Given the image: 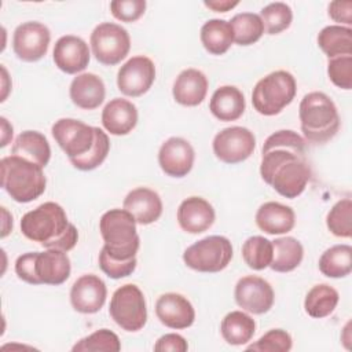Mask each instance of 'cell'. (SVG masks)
Returning <instances> with one entry per match:
<instances>
[{
    "label": "cell",
    "instance_id": "obj_1",
    "mask_svg": "<svg viewBox=\"0 0 352 352\" xmlns=\"http://www.w3.org/2000/svg\"><path fill=\"white\" fill-rule=\"evenodd\" d=\"M260 175L282 197L293 199L301 195L311 179L305 139L292 129L270 135L261 148Z\"/></svg>",
    "mask_w": 352,
    "mask_h": 352
},
{
    "label": "cell",
    "instance_id": "obj_2",
    "mask_svg": "<svg viewBox=\"0 0 352 352\" xmlns=\"http://www.w3.org/2000/svg\"><path fill=\"white\" fill-rule=\"evenodd\" d=\"M22 234L38 242L45 249L62 252L72 250L78 239V231L69 223L65 209L56 202H44L36 209L29 210L21 220Z\"/></svg>",
    "mask_w": 352,
    "mask_h": 352
},
{
    "label": "cell",
    "instance_id": "obj_3",
    "mask_svg": "<svg viewBox=\"0 0 352 352\" xmlns=\"http://www.w3.org/2000/svg\"><path fill=\"white\" fill-rule=\"evenodd\" d=\"M298 117L304 138L315 144L331 140L340 129L337 106L323 92L314 91L304 95L298 106Z\"/></svg>",
    "mask_w": 352,
    "mask_h": 352
},
{
    "label": "cell",
    "instance_id": "obj_4",
    "mask_svg": "<svg viewBox=\"0 0 352 352\" xmlns=\"http://www.w3.org/2000/svg\"><path fill=\"white\" fill-rule=\"evenodd\" d=\"M0 168L1 187L14 201L28 204L45 191L47 179L43 166L11 154L1 158Z\"/></svg>",
    "mask_w": 352,
    "mask_h": 352
},
{
    "label": "cell",
    "instance_id": "obj_5",
    "mask_svg": "<svg viewBox=\"0 0 352 352\" xmlns=\"http://www.w3.org/2000/svg\"><path fill=\"white\" fill-rule=\"evenodd\" d=\"M103 249L114 258L129 260L136 257L140 238L136 231V220L125 209H110L99 220Z\"/></svg>",
    "mask_w": 352,
    "mask_h": 352
},
{
    "label": "cell",
    "instance_id": "obj_6",
    "mask_svg": "<svg viewBox=\"0 0 352 352\" xmlns=\"http://www.w3.org/2000/svg\"><path fill=\"white\" fill-rule=\"evenodd\" d=\"M297 92L296 78L286 70H276L261 80L253 88L252 103L261 116H276L289 106Z\"/></svg>",
    "mask_w": 352,
    "mask_h": 352
},
{
    "label": "cell",
    "instance_id": "obj_7",
    "mask_svg": "<svg viewBox=\"0 0 352 352\" xmlns=\"http://www.w3.org/2000/svg\"><path fill=\"white\" fill-rule=\"evenodd\" d=\"M232 258V245L227 236L209 235L188 246L183 253L184 264L198 272H220Z\"/></svg>",
    "mask_w": 352,
    "mask_h": 352
},
{
    "label": "cell",
    "instance_id": "obj_8",
    "mask_svg": "<svg viewBox=\"0 0 352 352\" xmlns=\"http://www.w3.org/2000/svg\"><path fill=\"white\" fill-rule=\"evenodd\" d=\"M109 314L122 330H142L147 322L146 300L142 290L133 283L118 287L111 296Z\"/></svg>",
    "mask_w": 352,
    "mask_h": 352
},
{
    "label": "cell",
    "instance_id": "obj_9",
    "mask_svg": "<svg viewBox=\"0 0 352 352\" xmlns=\"http://www.w3.org/2000/svg\"><path fill=\"white\" fill-rule=\"evenodd\" d=\"M89 43L96 60L106 66L120 63L131 50L129 33L113 22L99 23L91 33Z\"/></svg>",
    "mask_w": 352,
    "mask_h": 352
},
{
    "label": "cell",
    "instance_id": "obj_10",
    "mask_svg": "<svg viewBox=\"0 0 352 352\" xmlns=\"http://www.w3.org/2000/svg\"><path fill=\"white\" fill-rule=\"evenodd\" d=\"M214 155L224 164H239L248 160L256 148L253 132L245 126H228L216 133L213 143Z\"/></svg>",
    "mask_w": 352,
    "mask_h": 352
},
{
    "label": "cell",
    "instance_id": "obj_11",
    "mask_svg": "<svg viewBox=\"0 0 352 352\" xmlns=\"http://www.w3.org/2000/svg\"><path fill=\"white\" fill-rule=\"evenodd\" d=\"M51 132L69 160L88 153L95 142V126L74 118H60L55 121Z\"/></svg>",
    "mask_w": 352,
    "mask_h": 352
},
{
    "label": "cell",
    "instance_id": "obj_12",
    "mask_svg": "<svg viewBox=\"0 0 352 352\" xmlns=\"http://www.w3.org/2000/svg\"><path fill=\"white\" fill-rule=\"evenodd\" d=\"M51 41L50 29L37 21L23 22L14 30L12 50L23 62H37L48 51Z\"/></svg>",
    "mask_w": 352,
    "mask_h": 352
},
{
    "label": "cell",
    "instance_id": "obj_13",
    "mask_svg": "<svg viewBox=\"0 0 352 352\" xmlns=\"http://www.w3.org/2000/svg\"><path fill=\"white\" fill-rule=\"evenodd\" d=\"M155 80L154 62L138 55L128 59L117 73V87L125 96L136 98L146 94Z\"/></svg>",
    "mask_w": 352,
    "mask_h": 352
},
{
    "label": "cell",
    "instance_id": "obj_14",
    "mask_svg": "<svg viewBox=\"0 0 352 352\" xmlns=\"http://www.w3.org/2000/svg\"><path fill=\"white\" fill-rule=\"evenodd\" d=\"M234 297L238 307L254 315L268 312L275 300L272 286L265 279L256 275L241 278L235 285Z\"/></svg>",
    "mask_w": 352,
    "mask_h": 352
},
{
    "label": "cell",
    "instance_id": "obj_15",
    "mask_svg": "<svg viewBox=\"0 0 352 352\" xmlns=\"http://www.w3.org/2000/svg\"><path fill=\"white\" fill-rule=\"evenodd\" d=\"M195 151L188 140L172 136L166 139L158 151V164L162 172L172 177L187 176L194 165Z\"/></svg>",
    "mask_w": 352,
    "mask_h": 352
},
{
    "label": "cell",
    "instance_id": "obj_16",
    "mask_svg": "<svg viewBox=\"0 0 352 352\" xmlns=\"http://www.w3.org/2000/svg\"><path fill=\"white\" fill-rule=\"evenodd\" d=\"M106 283L94 274L80 276L70 289V302L80 314H96L106 302Z\"/></svg>",
    "mask_w": 352,
    "mask_h": 352
},
{
    "label": "cell",
    "instance_id": "obj_17",
    "mask_svg": "<svg viewBox=\"0 0 352 352\" xmlns=\"http://www.w3.org/2000/svg\"><path fill=\"white\" fill-rule=\"evenodd\" d=\"M52 58L55 66L66 74H77L89 63L88 44L78 36L66 34L56 40Z\"/></svg>",
    "mask_w": 352,
    "mask_h": 352
},
{
    "label": "cell",
    "instance_id": "obj_18",
    "mask_svg": "<svg viewBox=\"0 0 352 352\" xmlns=\"http://www.w3.org/2000/svg\"><path fill=\"white\" fill-rule=\"evenodd\" d=\"M155 315L169 329H187L195 320L192 304L179 293L161 294L155 302Z\"/></svg>",
    "mask_w": 352,
    "mask_h": 352
},
{
    "label": "cell",
    "instance_id": "obj_19",
    "mask_svg": "<svg viewBox=\"0 0 352 352\" xmlns=\"http://www.w3.org/2000/svg\"><path fill=\"white\" fill-rule=\"evenodd\" d=\"M213 206L201 197H188L179 205L177 223L188 234H201L214 223Z\"/></svg>",
    "mask_w": 352,
    "mask_h": 352
},
{
    "label": "cell",
    "instance_id": "obj_20",
    "mask_svg": "<svg viewBox=\"0 0 352 352\" xmlns=\"http://www.w3.org/2000/svg\"><path fill=\"white\" fill-rule=\"evenodd\" d=\"M122 209L129 212L138 224L147 226L161 217L162 201L154 190L148 187H138L126 194Z\"/></svg>",
    "mask_w": 352,
    "mask_h": 352
},
{
    "label": "cell",
    "instance_id": "obj_21",
    "mask_svg": "<svg viewBox=\"0 0 352 352\" xmlns=\"http://www.w3.org/2000/svg\"><path fill=\"white\" fill-rule=\"evenodd\" d=\"M36 276L40 285H62L70 276L72 265L66 252L45 249L36 254Z\"/></svg>",
    "mask_w": 352,
    "mask_h": 352
},
{
    "label": "cell",
    "instance_id": "obj_22",
    "mask_svg": "<svg viewBox=\"0 0 352 352\" xmlns=\"http://www.w3.org/2000/svg\"><path fill=\"white\" fill-rule=\"evenodd\" d=\"M209 81L206 76L198 69H186L179 73L173 82V99L187 107L198 106L204 102L208 94Z\"/></svg>",
    "mask_w": 352,
    "mask_h": 352
},
{
    "label": "cell",
    "instance_id": "obj_23",
    "mask_svg": "<svg viewBox=\"0 0 352 352\" xmlns=\"http://www.w3.org/2000/svg\"><path fill=\"white\" fill-rule=\"evenodd\" d=\"M138 124V109L128 99L114 98L102 111L103 128L116 136L128 135Z\"/></svg>",
    "mask_w": 352,
    "mask_h": 352
},
{
    "label": "cell",
    "instance_id": "obj_24",
    "mask_svg": "<svg viewBox=\"0 0 352 352\" xmlns=\"http://www.w3.org/2000/svg\"><path fill=\"white\" fill-rule=\"evenodd\" d=\"M69 95L77 107L94 110L103 103L106 87L99 76L94 73H82L73 78L69 88Z\"/></svg>",
    "mask_w": 352,
    "mask_h": 352
},
{
    "label": "cell",
    "instance_id": "obj_25",
    "mask_svg": "<svg viewBox=\"0 0 352 352\" xmlns=\"http://www.w3.org/2000/svg\"><path fill=\"white\" fill-rule=\"evenodd\" d=\"M256 224L265 234L280 235L293 230L296 214L290 206L270 201L257 209Z\"/></svg>",
    "mask_w": 352,
    "mask_h": 352
},
{
    "label": "cell",
    "instance_id": "obj_26",
    "mask_svg": "<svg viewBox=\"0 0 352 352\" xmlns=\"http://www.w3.org/2000/svg\"><path fill=\"white\" fill-rule=\"evenodd\" d=\"M246 102L242 91L234 85L217 88L209 102L210 113L220 121H235L245 113Z\"/></svg>",
    "mask_w": 352,
    "mask_h": 352
},
{
    "label": "cell",
    "instance_id": "obj_27",
    "mask_svg": "<svg viewBox=\"0 0 352 352\" xmlns=\"http://www.w3.org/2000/svg\"><path fill=\"white\" fill-rule=\"evenodd\" d=\"M14 155L26 158L40 166H45L51 158V147L47 138L38 131L21 132L11 148Z\"/></svg>",
    "mask_w": 352,
    "mask_h": 352
},
{
    "label": "cell",
    "instance_id": "obj_28",
    "mask_svg": "<svg viewBox=\"0 0 352 352\" xmlns=\"http://www.w3.org/2000/svg\"><path fill=\"white\" fill-rule=\"evenodd\" d=\"M302 257L304 248L298 239L282 236L272 241V261L270 264L272 271L290 272L301 264Z\"/></svg>",
    "mask_w": 352,
    "mask_h": 352
},
{
    "label": "cell",
    "instance_id": "obj_29",
    "mask_svg": "<svg viewBox=\"0 0 352 352\" xmlns=\"http://www.w3.org/2000/svg\"><path fill=\"white\" fill-rule=\"evenodd\" d=\"M220 331L227 344L245 345L256 333V322L242 311H231L223 318Z\"/></svg>",
    "mask_w": 352,
    "mask_h": 352
},
{
    "label": "cell",
    "instance_id": "obj_30",
    "mask_svg": "<svg viewBox=\"0 0 352 352\" xmlns=\"http://www.w3.org/2000/svg\"><path fill=\"white\" fill-rule=\"evenodd\" d=\"M318 45L329 59L352 55V29L342 25H329L319 32Z\"/></svg>",
    "mask_w": 352,
    "mask_h": 352
},
{
    "label": "cell",
    "instance_id": "obj_31",
    "mask_svg": "<svg viewBox=\"0 0 352 352\" xmlns=\"http://www.w3.org/2000/svg\"><path fill=\"white\" fill-rule=\"evenodd\" d=\"M201 43L212 55L226 54L234 43V33L230 22L224 19H209L201 28Z\"/></svg>",
    "mask_w": 352,
    "mask_h": 352
},
{
    "label": "cell",
    "instance_id": "obj_32",
    "mask_svg": "<svg viewBox=\"0 0 352 352\" xmlns=\"http://www.w3.org/2000/svg\"><path fill=\"white\" fill-rule=\"evenodd\" d=\"M340 300L338 292L326 283L315 285L305 296L304 308L305 312L315 319L329 316L337 307Z\"/></svg>",
    "mask_w": 352,
    "mask_h": 352
},
{
    "label": "cell",
    "instance_id": "obj_33",
    "mask_svg": "<svg viewBox=\"0 0 352 352\" xmlns=\"http://www.w3.org/2000/svg\"><path fill=\"white\" fill-rule=\"evenodd\" d=\"M319 270L327 278H344L352 271V248L334 245L324 250L319 258Z\"/></svg>",
    "mask_w": 352,
    "mask_h": 352
},
{
    "label": "cell",
    "instance_id": "obj_34",
    "mask_svg": "<svg viewBox=\"0 0 352 352\" xmlns=\"http://www.w3.org/2000/svg\"><path fill=\"white\" fill-rule=\"evenodd\" d=\"M234 41L238 45H252L257 43L264 34V25L260 15L253 12H241L230 21Z\"/></svg>",
    "mask_w": 352,
    "mask_h": 352
},
{
    "label": "cell",
    "instance_id": "obj_35",
    "mask_svg": "<svg viewBox=\"0 0 352 352\" xmlns=\"http://www.w3.org/2000/svg\"><path fill=\"white\" fill-rule=\"evenodd\" d=\"M242 258L254 271L270 267L272 261V241L260 235L248 238L242 245Z\"/></svg>",
    "mask_w": 352,
    "mask_h": 352
},
{
    "label": "cell",
    "instance_id": "obj_36",
    "mask_svg": "<svg viewBox=\"0 0 352 352\" xmlns=\"http://www.w3.org/2000/svg\"><path fill=\"white\" fill-rule=\"evenodd\" d=\"M110 150V140L107 133L95 126V142L88 153H85L81 157L70 158V164L78 169V170H92L102 165V162L106 160Z\"/></svg>",
    "mask_w": 352,
    "mask_h": 352
},
{
    "label": "cell",
    "instance_id": "obj_37",
    "mask_svg": "<svg viewBox=\"0 0 352 352\" xmlns=\"http://www.w3.org/2000/svg\"><path fill=\"white\" fill-rule=\"evenodd\" d=\"M329 231L340 238H351L352 235V201L351 198L340 199L333 205L326 216Z\"/></svg>",
    "mask_w": 352,
    "mask_h": 352
},
{
    "label": "cell",
    "instance_id": "obj_38",
    "mask_svg": "<svg viewBox=\"0 0 352 352\" xmlns=\"http://www.w3.org/2000/svg\"><path fill=\"white\" fill-rule=\"evenodd\" d=\"M121 349L120 338L109 329H99L81 338L72 348L73 352H118Z\"/></svg>",
    "mask_w": 352,
    "mask_h": 352
},
{
    "label": "cell",
    "instance_id": "obj_39",
    "mask_svg": "<svg viewBox=\"0 0 352 352\" xmlns=\"http://www.w3.org/2000/svg\"><path fill=\"white\" fill-rule=\"evenodd\" d=\"M260 18L267 34H278L292 25L293 11L286 3L275 1L267 4L260 11Z\"/></svg>",
    "mask_w": 352,
    "mask_h": 352
},
{
    "label": "cell",
    "instance_id": "obj_40",
    "mask_svg": "<svg viewBox=\"0 0 352 352\" xmlns=\"http://www.w3.org/2000/svg\"><path fill=\"white\" fill-rule=\"evenodd\" d=\"M293 346L292 336L282 329H272L261 336L254 344L246 346L248 351L257 352H289Z\"/></svg>",
    "mask_w": 352,
    "mask_h": 352
},
{
    "label": "cell",
    "instance_id": "obj_41",
    "mask_svg": "<svg viewBox=\"0 0 352 352\" xmlns=\"http://www.w3.org/2000/svg\"><path fill=\"white\" fill-rule=\"evenodd\" d=\"M327 74L330 81L336 87L346 91L351 89L352 88V55L329 59Z\"/></svg>",
    "mask_w": 352,
    "mask_h": 352
},
{
    "label": "cell",
    "instance_id": "obj_42",
    "mask_svg": "<svg viewBox=\"0 0 352 352\" xmlns=\"http://www.w3.org/2000/svg\"><path fill=\"white\" fill-rule=\"evenodd\" d=\"M99 267L100 270L113 279H120L129 276L135 270H136V257L129 258V260H118L111 257L103 248L99 253Z\"/></svg>",
    "mask_w": 352,
    "mask_h": 352
},
{
    "label": "cell",
    "instance_id": "obj_43",
    "mask_svg": "<svg viewBox=\"0 0 352 352\" xmlns=\"http://www.w3.org/2000/svg\"><path fill=\"white\" fill-rule=\"evenodd\" d=\"M113 16L121 22H135L146 11L144 0H114L110 3Z\"/></svg>",
    "mask_w": 352,
    "mask_h": 352
},
{
    "label": "cell",
    "instance_id": "obj_44",
    "mask_svg": "<svg viewBox=\"0 0 352 352\" xmlns=\"http://www.w3.org/2000/svg\"><path fill=\"white\" fill-rule=\"evenodd\" d=\"M36 254L37 252H29L21 254L15 261V274L19 279L30 285H40L36 276Z\"/></svg>",
    "mask_w": 352,
    "mask_h": 352
},
{
    "label": "cell",
    "instance_id": "obj_45",
    "mask_svg": "<svg viewBox=\"0 0 352 352\" xmlns=\"http://www.w3.org/2000/svg\"><path fill=\"white\" fill-rule=\"evenodd\" d=\"M188 349V344L186 338L176 333H168L160 337L154 345V351L157 352H186Z\"/></svg>",
    "mask_w": 352,
    "mask_h": 352
},
{
    "label": "cell",
    "instance_id": "obj_46",
    "mask_svg": "<svg viewBox=\"0 0 352 352\" xmlns=\"http://www.w3.org/2000/svg\"><path fill=\"white\" fill-rule=\"evenodd\" d=\"M329 16L338 23H345L348 28L352 25V1H331L329 4Z\"/></svg>",
    "mask_w": 352,
    "mask_h": 352
},
{
    "label": "cell",
    "instance_id": "obj_47",
    "mask_svg": "<svg viewBox=\"0 0 352 352\" xmlns=\"http://www.w3.org/2000/svg\"><path fill=\"white\" fill-rule=\"evenodd\" d=\"M205 7L216 11V12H227L230 10H232L234 7H236L239 4V1H230V0H209V1H204Z\"/></svg>",
    "mask_w": 352,
    "mask_h": 352
},
{
    "label": "cell",
    "instance_id": "obj_48",
    "mask_svg": "<svg viewBox=\"0 0 352 352\" xmlns=\"http://www.w3.org/2000/svg\"><path fill=\"white\" fill-rule=\"evenodd\" d=\"M0 120H1V131H3V133H1V147H4V146L8 144V142L12 138V126L8 124L7 118L1 117Z\"/></svg>",
    "mask_w": 352,
    "mask_h": 352
}]
</instances>
